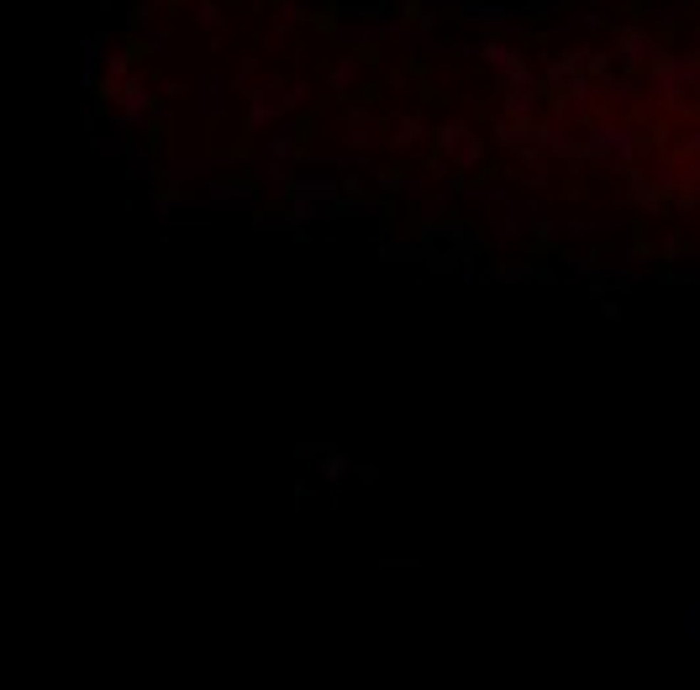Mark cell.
Here are the masks:
<instances>
[{"instance_id":"obj_1","label":"cell","mask_w":700,"mask_h":690,"mask_svg":"<svg viewBox=\"0 0 700 690\" xmlns=\"http://www.w3.org/2000/svg\"><path fill=\"white\" fill-rule=\"evenodd\" d=\"M195 21H200V26H221V21H226V11H221V6H211V0H200V6H195Z\"/></svg>"}]
</instances>
